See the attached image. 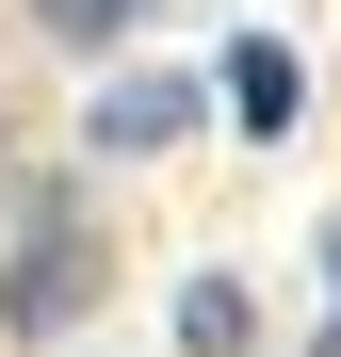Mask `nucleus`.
I'll return each mask as SVG.
<instances>
[{
    "label": "nucleus",
    "instance_id": "4",
    "mask_svg": "<svg viewBox=\"0 0 341 357\" xmlns=\"http://www.w3.org/2000/svg\"><path fill=\"white\" fill-rule=\"evenodd\" d=\"M179 357H260V292L244 276H179Z\"/></svg>",
    "mask_w": 341,
    "mask_h": 357
},
{
    "label": "nucleus",
    "instance_id": "7",
    "mask_svg": "<svg viewBox=\"0 0 341 357\" xmlns=\"http://www.w3.org/2000/svg\"><path fill=\"white\" fill-rule=\"evenodd\" d=\"M309 357H341V309H325V325H309Z\"/></svg>",
    "mask_w": 341,
    "mask_h": 357
},
{
    "label": "nucleus",
    "instance_id": "1",
    "mask_svg": "<svg viewBox=\"0 0 341 357\" xmlns=\"http://www.w3.org/2000/svg\"><path fill=\"white\" fill-rule=\"evenodd\" d=\"M98 211H82V178H17V244H0V341H66L98 309Z\"/></svg>",
    "mask_w": 341,
    "mask_h": 357
},
{
    "label": "nucleus",
    "instance_id": "6",
    "mask_svg": "<svg viewBox=\"0 0 341 357\" xmlns=\"http://www.w3.org/2000/svg\"><path fill=\"white\" fill-rule=\"evenodd\" d=\"M325 309H341V227H325Z\"/></svg>",
    "mask_w": 341,
    "mask_h": 357
},
{
    "label": "nucleus",
    "instance_id": "2",
    "mask_svg": "<svg viewBox=\"0 0 341 357\" xmlns=\"http://www.w3.org/2000/svg\"><path fill=\"white\" fill-rule=\"evenodd\" d=\"M195 114H211V82L130 66V82H98V98H82V146H98V162H179V146H195Z\"/></svg>",
    "mask_w": 341,
    "mask_h": 357
},
{
    "label": "nucleus",
    "instance_id": "3",
    "mask_svg": "<svg viewBox=\"0 0 341 357\" xmlns=\"http://www.w3.org/2000/svg\"><path fill=\"white\" fill-rule=\"evenodd\" d=\"M211 114H227V130H244V146H276V130H293V114H309V66H293V49H276V33H244V49H227V82H211Z\"/></svg>",
    "mask_w": 341,
    "mask_h": 357
},
{
    "label": "nucleus",
    "instance_id": "5",
    "mask_svg": "<svg viewBox=\"0 0 341 357\" xmlns=\"http://www.w3.org/2000/svg\"><path fill=\"white\" fill-rule=\"evenodd\" d=\"M17 17H33V33H66V49H130L162 0H17Z\"/></svg>",
    "mask_w": 341,
    "mask_h": 357
}]
</instances>
